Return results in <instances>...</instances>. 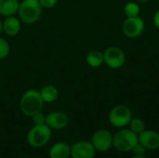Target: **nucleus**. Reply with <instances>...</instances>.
Wrapping results in <instances>:
<instances>
[{"label":"nucleus","mask_w":159,"mask_h":158,"mask_svg":"<svg viewBox=\"0 0 159 158\" xmlns=\"http://www.w3.org/2000/svg\"><path fill=\"white\" fill-rule=\"evenodd\" d=\"M44 101L40 95V92L36 89H27L20 100V108L23 115L27 116H33L36 113L42 111L44 107Z\"/></svg>","instance_id":"nucleus-1"},{"label":"nucleus","mask_w":159,"mask_h":158,"mask_svg":"<svg viewBox=\"0 0 159 158\" xmlns=\"http://www.w3.org/2000/svg\"><path fill=\"white\" fill-rule=\"evenodd\" d=\"M132 158H145L144 156H134Z\"/></svg>","instance_id":"nucleus-26"},{"label":"nucleus","mask_w":159,"mask_h":158,"mask_svg":"<svg viewBox=\"0 0 159 158\" xmlns=\"http://www.w3.org/2000/svg\"><path fill=\"white\" fill-rule=\"evenodd\" d=\"M49 158H69L71 156V147L63 142H57L49 150Z\"/></svg>","instance_id":"nucleus-13"},{"label":"nucleus","mask_w":159,"mask_h":158,"mask_svg":"<svg viewBox=\"0 0 159 158\" xmlns=\"http://www.w3.org/2000/svg\"><path fill=\"white\" fill-rule=\"evenodd\" d=\"M69 122L68 115L63 112H52L47 115L46 124L51 129H62Z\"/></svg>","instance_id":"nucleus-10"},{"label":"nucleus","mask_w":159,"mask_h":158,"mask_svg":"<svg viewBox=\"0 0 159 158\" xmlns=\"http://www.w3.org/2000/svg\"><path fill=\"white\" fill-rule=\"evenodd\" d=\"M103 61L108 67L112 69H118L124 65L126 61V55L121 48L117 47H110L103 52Z\"/></svg>","instance_id":"nucleus-6"},{"label":"nucleus","mask_w":159,"mask_h":158,"mask_svg":"<svg viewBox=\"0 0 159 158\" xmlns=\"http://www.w3.org/2000/svg\"><path fill=\"white\" fill-rule=\"evenodd\" d=\"M86 61L91 67H100L102 63H104L103 53H102L99 50H91L87 54Z\"/></svg>","instance_id":"nucleus-16"},{"label":"nucleus","mask_w":159,"mask_h":158,"mask_svg":"<svg viewBox=\"0 0 159 158\" xmlns=\"http://www.w3.org/2000/svg\"><path fill=\"white\" fill-rule=\"evenodd\" d=\"M10 52V46L7 39L0 36V60L6 59Z\"/></svg>","instance_id":"nucleus-19"},{"label":"nucleus","mask_w":159,"mask_h":158,"mask_svg":"<svg viewBox=\"0 0 159 158\" xmlns=\"http://www.w3.org/2000/svg\"><path fill=\"white\" fill-rule=\"evenodd\" d=\"M124 13L127 17H136L140 14V7L136 2H129L124 7Z\"/></svg>","instance_id":"nucleus-17"},{"label":"nucleus","mask_w":159,"mask_h":158,"mask_svg":"<svg viewBox=\"0 0 159 158\" xmlns=\"http://www.w3.org/2000/svg\"><path fill=\"white\" fill-rule=\"evenodd\" d=\"M144 30V21L139 17H128L123 23V33L129 38L140 36Z\"/></svg>","instance_id":"nucleus-7"},{"label":"nucleus","mask_w":159,"mask_h":158,"mask_svg":"<svg viewBox=\"0 0 159 158\" xmlns=\"http://www.w3.org/2000/svg\"><path fill=\"white\" fill-rule=\"evenodd\" d=\"M51 129L47 125L34 126L27 133V142L34 148H41L51 139Z\"/></svg>","instance_id":"nucleus-3"},{"label":"nucleus","mask_w":159,"mask_h":158,"mask_svg":"<svg viewBox=\"0 0 159 158\" xmlns=\"http://www.w3.org/2000/svg\"><path fill=\"white\" fill-rule=\"evenodd\" d=\"M38 1L42 6V7L44 8H52L58 3V0H38Z\"/></svg>","instance_id":"nucleus-22"},{"label":"nucleus","mask_w":159,"mask_h":158,"mask_svg":"<svg viewBox=\"0 0 159 158\" xmlns=\"http://www.w3.org/2000/svg\"><path fill=\"white\" fill-rule=\"evenodd\" d=\"M42 6L38 0H22L18 8L19 19L25 24L35 23L42 15Z\"/></svg>","instance_id":"nucleus-2"},{"label":"nucleus","mask_w":159,"mask_h":158,"mask_svg":"<svg viewBox=\"0 0 159 158\" xmlns=\"http://www.w3.org/2000/svg\"><path fill=\"white\" fill-rule=\"evenodd\" d=\"M19 0H0V15L3 17L13 16L18 12Z\"/></svg>","instance_id":"nucleus-14"},{"label":"nucleus","mask_w":159,"mask_h":158,"mask_svg":"<svg viewBox=\"0 0 159 158\" xmlns=\"http://www.w3.org/2000/svg\"><path fill=\"white\" fill-rule=\"evenodd\" d=\"M95 148L89 142H78L71 147L72 158H93L95 156Z\"/></svg>","instance_id":"nucleus-9"},{"label":"nucleus","mask_w":159,"mask_h":158,"mask_svg":"<svg viewBox=\"0 0 159 158\" xmlns=\"http://www.w3.org/2000/svg\"><path fill=\"white\" fill-rule=\"evenodd\" d=\"M139 137L131 129H121L113 137V145L119 152H129L138 144Z\"/></svg>","instance_id":"nucleus-4"},{"label":"nucleus","mask_w":159,"mask_h":158,"mask_svg":"<svg viewBox=\"0 0 159 158\" xmlns=\"http://www.w3.org/2000/svg\"><path fill=\"white\" fill-rule=\"evenodd\" d=\"M130 129L137 135H140L142 132L145 130V124L143 120L140 118H133L130 121Z\"/></svg>","instance_id":"nucleus-18"},{"label":"nucleus","mask_w":159,"mask_h":158,"mask_svg":"<svg viewBox=\"0 0 159 158\" xmlns=\"http://www.w3.org/2000/svg\"><path fill=\"white\" fill-rule=\"evenodd\" d=\"M40 95L45 103H51L58 100L59 90L53 85H46L40 89Z\"/></svg>","instance_id":"nucleus-15"},{"label":"nucleus","mask_w":159,"mask_h":158,"mask_svg":"<svg viewBox=\"0 0 159 158\" xmlns=\"http://www.w3.org/2000/svg\"><path fill=\"white\" fill-rule=\"evenodd\" d=\"M139 142L146 150H157L159 148V133L155 130H144L139 135Z\"/></svg>","instance_id":"nucleus-11"},{"label":"nucleus","mask_w":159,"mask_h":158,"mask_svg":"<svg viewBox=\"0 0 159 158\" xmlns=\"http://www.w3.org/2000/svg\"><path fill=\"white\" fill-rule=\"evenodd\" d=\"M153 21H154L155 26L159 30V10H157V11L155 13L154 18H153Z\"/></svg>","instance_id":"nucleus-23"},{"label":"nucleus","mask_w":159,"mask_h":158,"mask_svg":"<svg viewBox=\"0 0 159 158\" xmlns=\"http://www.w3.org/2000/svg\"><path fill=\"white\" fill-rule=\"evenodd\" d=\"M33 123L34 126H40V125H45L46 120H47V115H45L42 111L39 113H36L33 116Z\"/></svg>","instance_id":"nucleus-20"},{"label":"nucleus","mask_w":159,"mask_h":158,"mask_svg":"<svg viewBox=\"0 0 159 158\" xmlns=\"http://www.w3.org/2000/svg\"><path fill=\"white\" fill-rule=\"evenodd\" d=\"M91 143L95 150L99 152H106L113 145V136L106 129L97 130L91 138Z\"/></svg>","instance_id":"nucleus-8"},{"label":"nucleus","mask_w":159,"mask_h":158,"mask_svg":"<svg viewBox=\"0 0 159 158\" xmlns=\"http://www.w3.org/2000/svg\"><path fill=\"white\" fill-rule=\"evenodd\" d=\"M132 114L126 105H117L114 107L109 114V121L116 128H124L130 123Z\"/></svg>","instance_id":"nucleus-5"},{"label":"nucleus","mask_w":159,"mask_h":158,"mask_svg":"<svg viewBox=\"0 0 159 158\" xmlns=\"http://www.w3.org/2000/svg\"><path fill=\"white\" fill-rule=\"evenodd\" d=\"M3 33V21L0 20V34Z\"/></svg>","instance_id":"nucleus-24"},{"label":"nucleus","mask_w":159,"mask_h":158,"mask_svg":"<svg viewBox=\"0 0 159 158\" xmlns=\"http://www.w3.org/2000/svg\"><path fill=\"white\" fill-rule=\"evenodd\" d=\"M21 29V21L19 18L13 16L6 17L3 21V33L7 36H16Z\"/></svg>","instance_id":"nucleus-12"},{"label":"nucleus","mask_w":159,"mask_h":158,"mask_svg":"<svg viewBox=\"0 0 159 158\" xmlns=\"http://www.w3.org/2000/svg\"><path fill=\"white\" fill-rule=\"evenodd\" d=\"M132 151L134 153V156H144L146 149L140 142H138V144L132 149Z\"/></svg>","instance_id":"nucleus-21"},{"label":"nucleus","mask_w":159,"mask_h":158,"mask_svg":"<svg viewBox=\"0 0 159 158\" xmlns=\"http://www.w3.org/2000/svg\"><path fill=\"white\" fill-rule=\"evenodd\" d=\"M139 2H141V3H147V2H149V1H151V0H138Z\"/></svg>","instance_id":"nucleus-25"}]
</instances>
